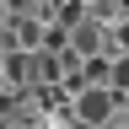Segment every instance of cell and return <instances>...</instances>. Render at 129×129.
Masks as SVG:
<instances>
[{
    "instance_id": "obj_1",
    "label": "cell",
    "mask_w": 129,
    "mask_h": 129,
    "mask_svg": "<svg viewBox=\"0 0 129 129\" xmlns=\"http://www.w3.org/2000/svg\"><path fill=\"white\" fill-rule=\"evenodd\" d=\"M118 102H124V97L113 91V86H81L70 108H75V118H81V124H91V129H102V124L113 118V113H118Z\"/></svg>"
},
{
    "instance_id": "obj_2",
    "label": "cell",
    "mask_w": 129,
    "mask_h": 129,
    "mask_svg": "<svg viewBox=\"0 0 129 129\" xmlns=\"http://www.w3.org/2000/svg\"><path fill=\"white\" fill-rule=\"evenodd\" d=\"M108 32L113 27H102L97 16H86L81 27H70V48H81V54H108Z\"/></svg>"
},
{
    "instance_id": "obj_3",
    "label": "cell",
    "mask_w": 129,
    "mask_h": 129,
    "mask_svg": "<svg viewBox=\"0 0 129 129\" xmlns=\"http://www.w3.org/2000/svg\"><path fill=\"white\" fill-rule=\"evenodd\" d=\"M6 32H11V43H16V48L38 54V48H43V38H48V22H38V16H16Z\"/></svg>"
},
{
    "instance_id": "obj_4",
    "label": "cell",
    "mask_w": 129,
    "mask_h": 129,
    "mask_svg": "<svg viewBox=\"0 0 129 129\" xmlns=\"http://www.w3.org/2000/svg\"><path fill=\"white\" fill-rule=\"evenodd\" d=\"M91 16L102 27H118V22H129V0H91Z\"/></svg>"
},
{
    "instance_id": "obj_5",
    "label": "cell",
    "mask_w": 129,
    "mask_h": 129,
    "mask_svg": "<svg viewBox=\"0 0 129 129\" xmlns=\"http://www.w3.org/2000/svg\"><path fill=\"white\" fill-rule=\"evenodd\" d=\"M86 86H113V59L108 54H86Z\"/></svg>"
},
{
    "instance_id": "obj_6",
    "label": "cell",
    "mask_w": 129,
    "mask_h": 129,
    "mask_svg": "<svg viewBox=\"0 0 129 129\" xmlns=\"http://www.w3.org/2000/svg\"><path fill=\"white\" fill-rule=\"evenodd\" d=\"M113 91H118V97L129 91V54H124V59H113Z\"/></svg>"
},
{
    "instance_id": "obj_7",
    "label": "cell",
    "mask_w": 129,
    "mask_h": 129,
    "mask_svg": "<svg viewBox=\"0 0 129 129\" xmlns=\"http://www.w3.org/2000/svg\"><path fill=\"white\" fill-rule=\"evenodd\" d=\"M113 32H118V43H124V54H129V22H118Z\"/></svg>"
},
{
    "instance_id": "obj_8",
    "label": "cell",
    "mask_w": 129,
    "mask_h": 129,
    "mask_svg": "<svg viewBox=\"0 0 129 129\" xmlns=\"http://www.w3.org/2000/svg\"><path fill=\"white\" fill-rule=\"evenodd\" d=\"M86 6H91V0H86Z\"/></svg>"
}]
</instances>
